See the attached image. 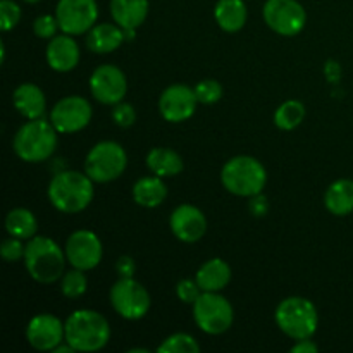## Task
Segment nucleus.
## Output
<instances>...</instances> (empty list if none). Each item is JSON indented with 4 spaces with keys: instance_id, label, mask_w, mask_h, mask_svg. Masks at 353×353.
<instances>
[{
    "instance_id": "obj_11",
    "label": "nucleus",
    "mask_w": 353,
    "mask_h": 353,
    "mask_svg": "<svg viewBox=\"0 0 353 353\" xmlns=\"http://www.w3.org/2000/svg\"><path fill=\"white\" fill-rule=\"evenodd\" d=\"M55 17L62 33L76 34L88 33L99 17L97 0H59L55 7Z\"/></svg>"
},
{
    "instance_id": "obj_30",
    "label": "nucleus",
    "mask_w": 353,
    "mask_h": 353,
    "mask_svg": "<svg viewBox=\"0 0 353 353\" xmlns=\"http://www.w3.org/2000/svg\"><path fill=\"white\" fill-rule=\"evenodd\" d=\"M159 353H199L200 345L186 333H174L165 338L157 348Z\"/></svg>"
},
{
    "instance_id": "obj_29",
    "label": "nucleus",
    "mask_w": 353,
    "mask_h": 353,
    "mask_svg": "<svg viewBox=\"0 0 353 353\" xmlns=\"http://www.w3.org/2000/svg\"><path fill=\"white\" fill-rule=\"evenodd\" d=\"M88 288V279H86L85 271L72 268L71 271L64 272L61 278V292L65 299H79L86 293Z\"/></svg>"
},
{
    "instance_id": "obj_24",
    "label": "nucleus",
    "mask_w": 353,
    "mask_h": 353,
    "mask_svg": "<svg viewBox=\"0 0 353 353\" xmlns=\"http://www.w3.org/2000/svg\"><path fill=\"white\" fill-rule=\"evenodd\" d=\"M324 205L333 216L345 217L353 212V181L352 179H336L331 183L324 195Z\"/></svg>"
},
{
    "instance_id": "obj_26",
    "label": "nucleus",
    "mask_w": 353,
    "mask_h": 353,
    "mask_svg": "<svg viewBox=\"0 0 353 353\" xmlns=\"http://www.w3.org/2000/svg\"><path fill=\"white\" fill-rule=\"evenodd\" d=\"M147 168L150 169L152 174L161 176V178H172L179 174L185 168L181 155L176 150L168 147L152 148L147 154Z\"/></svg>"
},
{
    "instance_id": "obj_5",
    "label": "nucleus",
    "mask_w": 353,
    "mask_h": 353,
    "mask_svg": "<svg viewBox=\"0 0 353 353\" xmlns=\"http://www.w3.org/2000/svg\"><path fill=\"white\" fill-rule=\"evenodd\" d=\"M221 183L230 193L236 196L259 195L268 183L265 168L250 155H236L223 165Z\"/></svg>"
},
{
    "instance_id": "obj_18",
    "label": "nucleus",
    "mask_w": 353,
    "mask_h": 353,
    "mask_svg": "<svg viewBox=\"0 0 353 353\" xmlns=\"http://www.w3.org/2000/svg\"><path fill=\"white\" fill-rule=\"evenodd\" d=\"M47 64L57 72H69L78 65L79 47L72 34H55L48 40L47 45Z\"/></svg>"
},
{
    "instance_id": "obj_33",
    "label": "nucleus",
    "mask_w": 353,
    "mask_h": 353,
    "mask_svg": "<svg viewBox=\"0 0 353 353\" xmlns=\"http://www.w3.org/2000/svg\"><path fill=\"white\" fill-rule=\"evenodd\" d=\"M59 21L55 16H50V14H43V16H38L33 23V31L38 38H43V40H50L57 34Z\"/></svg>"
},
{
    "instance_id": "obj_1",
    "label": "nucleus",
    "mask_w": 353,
    "mask_h": 353,
    "mask_svg": "<svg viewBox=\"0 0 353 353\" xmlns=\"http://www.w3.org/2000/svg\"><path fill=\"white\" fill-rule=\"evenodd\" d=\"M86 172L61 171L50 179L47 195L52 205L64 214L83 212L92 203L95 188Z\"/></svg>"
},
{
    "instance_id": "obj_17",
    "label": "nucleus",
    "mask_w": 353,
    "mask_h": 353,
    "mask_svg": "<svg viewBox=\"0 0 353 353\" xmlns=\"http://www.w3.org/2000/svg\"><path fill=\"white\" fill-rule=\"evenodd\" d=\"M172 234L183 243H196L207 233V217L202 210L190 203L176 207L169 217Z\"/></svg>"
},
{
    "instance_id": "obj_14",
    "label": "nucleus",
    "mask_w": 353,
    "mask_h": 353,
    "mask_svg": "<svg viewBox=\"0 0 353 353\" xmlns=\"http://www.w3.org/2000/svg\"><path fill=\"white\" fill-rule=\"evenodd\" d=\"M90 92L97 102L103 105H116L123 102L128 92L126 74L117 65H99L90 78Z\"/></svg>"
},
{
    "instance_id": "obj_4",
    "label": "nucleus",
    "mask_w": 353,
    "mask_h": 353,
    "mask_svg": "<svg viewBox=\"0 0 353 353\" xmlns=\"http://www.w3.org/2000/svg\"><path fill=\"white\" fill-rule=\"evenodd\" d=\"M57 133L50 121H28L14 134V152L21 161L30 164L48 161L57 148Z\"/></svg>"
},
{
    "instance_id": "obj_23",
    "label": "nucleus",
    "mask_w": 353,
    "mask_h": 353,
    "mask_svg": "<svg viewBox=\"0 0 353 353\" xmlns=\"http://www.w3.org/2000/svg\"><path fill=\"white\" fill-rule=\"evenodd\" d=\"M165 196H168V186L161 176H145L133 186V200L145 209H155L162 205Z\"/></svg>"
},
{
    "instance_id": "obj_27",
    "label": "nucleus",
    "mask_w": 353,
    "mask_h": 353,
    "mask_svg": "<svg viewBox=\"0 0 353 353\" xmlns=\"http://www.w3.org/2000/svg\"><path fill=\"white\" fill-rule=\"evenodd\" d=\"M6 230L10 236L31 240L38 231V221L31 210L17 207L6 216Z\"/></svg>"
},
{
    "instance_id": "obj_16",
    "label": "nucleus",
    "mask_w": 353,
    "mask_h": 353,
    "mask_svg": "<svg viewBox=\"0 0 353 353\" xmlns=\"http://www.w3.org/2000/svg\"><path fill=\"white\" fill-rule=\"evenodd\" d=\"M26 340L34 350L54 352L65 341V326L52 314H38L28 323Z\"/></svg>"
},
{
    "instance_id": "obj_28",
    "label": "nucleus",
    "mask_w": 353,
    "mask_h": 353,
    "mask_svg": "<svg viewBox=\"0 0 353 353\" xmlns=\"http://www.w3.org/2000/svg\"><path fill=\"white\" fill-rule=\"evenodd\" d=\"M305 119V107L300 100H286L276 109L274 124L283 131H292Z\"/></svg>"
},
{
    "instance_id": "obj_8",
    "label": "nucleus",
    "mask_w": 353,
    "mask_h": 353,
    "mask_svg": "<svg viewBox=\"0 0 353 353\" xmlns=\"http://www.w3.org/2000/svg\"><path fill=\"white\" fill-rule=\"evenodd\" d=\"M128 165V155L117 141H100L86 154L85 172L95 183H110L121 178Z\"/></svg>"
},
{
    "instance_id": "obj_2",
    "label": "nucleus",
    "mask_w": 353,
    "mask_h": 353,
    "mask_svg": "<svg viewBox=\"0 0 353 353\" xmlns=\"http://www.w3.org/2000/svg\"><path fill=\"white\" fill-rule=\"evenodd\" d=\"M65 341L76 352L93 353L107 347L110 340V326L97 310L81 309L65 319Z\"/></svg>"
},
{
    "instance_id": "obj_10",
    "label": "nucleus",
    "mask_w": 353,
    "mask_h": 353,
    "mask_svg": "<svg viewBox=\"0 0 353 353\" xmlns=\"http://www.w3.org/2000/svg\"><path fill=\"white\" fill-rule=\"evenodd\" d=\"M262 16L265 24L281 37H295L307 23V12L299 0H268Z\"/></svg>"
},
{
    "instance_id": "obj_40",
    "label": "nucleus",
    "mask_w": 353,
    "mask_h": 353,
    "mask_svg": "<svg viewBox=\"0 0 353 353\" xmlns=\"http://www.w3.org/2000/svg\"><path fill=\"white\" fill-rule=\"evenodd\" d=\"M324 71H326V76H327V79H330V81H338V79H340L341 68H340V64H338L336 61H327L326 62V69H324Z\"/></svg>"
},
{
    "instance_id": "obj_25",
    "label": "nucleus",
    "mask_w": 353,
    "mask_h": 353,
    "mask_svg": "<svg viewBox=\"0 0 353 353\" xmlns=\"http://www.w3.org/2000/svg\"><path fill=\"white\" fill-rule=\"evenodd\" d=\"M247 6L243 0H217L214 17L221 30L228 33H236L247 23Z\"/></svg>"
},
{
    "instance_id": "obj_7",
    "label": "nucleus",
    "mask_w": 353,
    "mask_h": 353,
    "mask_svg": "<svg viewBox=\"0 0 353 353\" xmlns=\"http://www.w3.org/2000/svg\"><path fill=\"white\" fill-rule=\"evenodd\" d=\"M193 319L200 331L217 336L233 326L234 310L230 300L219 292H203L193 303Z\"/></svg>"
},
{
    "instance_id": "obj_36",
    "label": "nucleus",
    "mask_w": 353,
    "mask_h": 353,
    "mask_svg": "<svg viewBox=\"0 0 353 353\" xmlns=\"http://www.w3.org/2000/svg\"><path fill=\"white\" fill-rule=\"evenodd\" d=\"M112 119L119 128H130L137 121V110L131 103L119 102L112 107Z\"/></svg>"
},
{
    "instance_id": "obj_35",
    "label": "nucleus",
    "mask_w": 353,
    "mask_h": 353,
    "mask_svg": "<svg viewBox=\"0 0 353 353\" xmlns=\"http://www.w3.org/2000/svg\"><path fill=\"white\" fill-rule=\"evenodd\" d=\"M202 293L203 292L199 286V283H196V279H181L176 285V295H178V299L181 302L190 303V305H193Z\"/></svg>"
},
{
    "instance_id": "obj_20",
    "label": "nucleus",
    "mask_w": 353,
    "mask_h": 353,
    "mask_svg": "<svg viewBox=\"0 0 353 353\" xmlns=\"http://www.w3.org/2000/svg\"><path fill=\"white\" fill-rule=\"evenodd\" d=\"M126 40V33L119 24H95L86 34V47L95 54H110Z\"/></svg>"
},
{
    "instance_id": "obj_13",
    "label": "nucleus",
    "mask_w": 353,
    "mask_h": 353,
    "mask_svg": "<svg viewBox=\"0 0 353 353\" xmlns=\"http://www.w3.org/2000/svg\"><path fill=\"white\" fill-rule=\"evenodd\" d=\"M64 252L69 264L81 271L95 269L103 257L102 241L90 230H78L69 234Z\"/></svg>"
},
{
    "instance_id": "obj_32",
    "label": "nucleus",
    "mask_w": 353,
    "mask_h": 353,
    "mask_svg": "<svg viewBox=\"0 0 353 353\" xmlns=\"http://www.w3.org/2000/svg\"><path fill=\"white\" fill-rule=\"evenodd\" d=\"M21 19V7L14 0H0V28L10 31Z\"/></svg>"
},
{
    "instance_id": "obj_38",
    "label": "nucleus",
    "mask_w": 353,
    "mask_h": 353,
    "mask_svg": "<svg viewBox=\"0 0 353 353\" xmlns=\"http://www.w3.org/2000/svg\"><path fill=\"white\" fill-rule=\"evenodd\" d=\"M116 271L119 274V278H133L134 271H137V262L130 255H123L119 257L116 264Z\"/></svg>"
},
{
    "instance_id": "obj_37",
    "label": "nucleus",
    "mask_w": 353,
    "mask_h": 353,
    "mask_svg": "<svg viewBox=\"0 0 353 353\" xmlns=\"http://www.w3.org/2000/svg\"><path fill=\"white\" fill-rule=\"evenodd\" d=\"M248 210H250L252 216L255 217H264L269 212V202L262 193L259 195L250 196V202H248Z\"/></svg>"
},
{
    "instance_id": "obj_9",
    "label": "nucleus",
    "mask_w": 353,
    "mask_h": 353,
    "mask_svg": "<svg viewBox=\"0 0 353 353\" xmlns=\"http://www.w3.org/2000/svg\"><path fill=\"white\" fill-rule=\"evenodd\" d=\"M109 300L117 316L128 321L143 319L152 307L148 290L133 278H119L112 285Z\"/></svg>"
},
{
    "instance_id": "obj_21",
    "label": "nucleus",
    "mask_w": 353,
    "mask_h": 353,
    "mask_svg": "<svg viewBox=\"0 0 353 353\" xmlns=\"http://www.w3.org/2000/svg\"><path fill=\"white\" fill-rule=\"evenodd\" d=\"M110 16L123 30H138L148 16V0H110Z\"/></svg>"
},
{
    "instance_id": "obj_39",
    "label": "nucleus",
    "mask_w": 353,
    "mask_h": 353,
    "mask_svg": "<svg viewBox=\"0 0 353 353\" xmlns=\"http://www.w3.org/2000/svg\"><path fill=\"white\" fill-rule=\"evenodd\" d=\"M317 350H319V347H317V343H314L310 338H307V340H299L295 347L292 348L293 353H316Z\"/></svg>"
},
{
    "instance_id": "obj_34",
    "label": "nucleus",
    "mask_w": 353,
    "mask_h": 353,
    "mask_svg": "<svg viewBox=\"0 0 353 353\" xmlns=\"http://www.w3.org/2000/svg\"><path fill=\"white\" fill-rule=\"evenodd\" d=\"M24 252H26V245L23 243V240H19L16 236L7 238L0 245V255H2V259L6 262L21 261V259H24Z\"/></svg>"
},
{
    "instance_id": "obj_19",
    "label": "nucleus",
    "mask_w": 353,
    "mask_h": 353,
    "mask_svg": "<svg viewBox=\"0 0 353 353\" xmlns=\"http://www.w3.org/2000/svg\"><path fill=\"white\" fill-rule=\"evenodd\" d=\"M14 107L17 112L28 121L41 119L47 109V99H45L43 92L40 86L33 85V83H23L14 90L12 95Z\"/></svg>"
},
{
    "instance_id": "obj_31",
    "label": "nucleus",
    "mask_w": 353,
    "mask_h": 353,
    "mask_svg": "<svg viewBox=\"0 0 353 353\" xmlns=\"http://www.w3.org/2000/svg\"><path fill=\"white\" fill-rule=\"evenodd\" d=\"M193 90H195L199 103H203V105H212V103L219 102L223 97V85L216 79H202L196 83Z\"/></svg>"
},
{
    "instance_id": "obj_15",
    "label": "nucleus",
    "mask_w": 353,
    "mask_h": 353,
    "mask_svg": "<svg viewBox=\"0 0 353 353\" xmlns=\"http://www.w3.org/2000/svg\"><path fill=\"white\" fill-rule=\"evenodd\" d=\"M196 103H199V100H196L195 90L178 83V85L168 86L161 93L159 112L168 123H185L195 114Z\"/></svg>"
},
{
    "instance_id": "obj_6",
    "label": "nucleus",
    "mask_w": 353,
    "mask_h": 353,
    "mask_svg": "<svg viewBox=\"0 0 353 353\" xmlns=\"http://www.w3.org/2000/svg\"><path fill=\"white\" fill-rule=\"evenodd\" d=\"M274 319L279 330L295 341L312 338L319 326L316 305L302 296H290L279 302Z\"/></svg>"
},
{
    "instance_id": "obj_12",
    "label": "nucleus",
    "mask_w": 353,
    "mask_h": 353,
    "mask_svg": "<svg viewBox=\"0 0 353 353\" xmlns=\"http://www.w3.org/2000/svg\"><path fill=\"white\" fill-rule=\"evenodd\" d=\"M93 116V109L86 99L79 95L64 97L54 105L50 123L62 134H72L85 130Z\"/></svg>"
},
{
    "instance_id": "obj_41",
    "label": "nucleus",
    "mask_w": 353,
    "mask_h": 353,
    "mask_svg": "<svg viewBox=\"0 0 353 353\" xmlns=\"http://www.w3.org/2000/svg\"><path fill=\"white\" fill-rule=\"evenodd\" d=\"M130 353H148L147 348H131Z\"/></svg>"
},
{
    "instance_id": "obj_3",
    "label": "nucleus",
    "mask_w": 353,
    "mask_h": 353,
    "mask_svg": "<svg viewBox=\"0 0 353 353\" xmlns=\"http://www.w3.org/2000/svg\"><path fill=\"white\" fill-rule=\"evenodd\" d=\"M24 265L31 278L40 285H52L64 276L65 252L48 236H33L28 240Z\"/></svg>"
},
{
    "instance_id": "obj_22",
    "label": "nucleus",
    "mask_w": 353,
    "mask_h": 353,
    "mask_svg": "<svg viewBox=\"0 0 353 353\" xmlns=\"http://www.w3.org/2000/svg\"><path fill=\"white\" fill-rule=\"evenodd\" d=\"M202 292H221L231 281V268L223 259H210L203 262L195 276Z\"/></svg>"
},
{
    "instance_id": "obj_42",
    "label": "nucleus",
    "mask_w": 353,
    "mask_h": 353,
    "mask_svg": "<svg viewBox=\"0 0 353 353\" xmlns=\"http://www.w3.org/2000/svg\"><path fill=\"white\" fill-rule=\"evenodd\" d=\"M24 2H28V3H37V2H40V0H24Z\"/></svg>"
}]
</instances>
